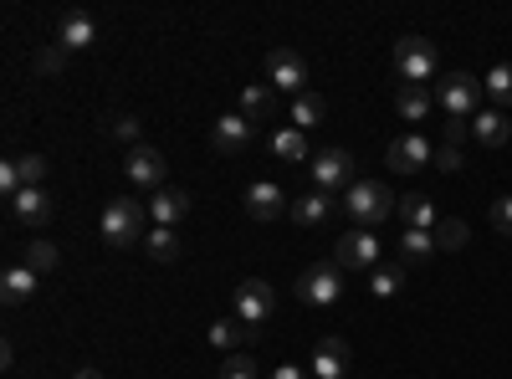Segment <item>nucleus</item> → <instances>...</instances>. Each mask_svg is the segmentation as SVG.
I'll list each match as a JSON object with an SVG mask.
<instances>
[{"instance_id": "5701e85b", "label": "nucleus", "mask_w": 512, "mask_h": 379, "mask_svg": "<svg viewBox=\"0 0 512 379\" xmlns=\"http://www.w3.org/2000/svg\"><path fill=\"white\" fill-rule=\"evenodd\" d=\"M31 292H36V272H31L26 262L6 267V277H0V298H6V303L16 308V303H26V298H31Z\"/></svg>"}, {"instance_id": "c9c22d12", "label": "nucleus", "mask_w": 512, "mask_h": 379, "mask_svg": "<svg viewBox=\"0 0 512 379\" xmlns=\"http://www.w3.org/2000/svg\"><path fill=\"white\" fill-rule=\"evenodd\" d=\"M487 221H492V231H497V236H512V195H502V200L487 210Z\"/></svg>"}, {"instance_id": "c85d7f7f", "label": "nucleus", "mask_w": 512, "mask_h": 379, "mask_svg": "<svg viewBox=\"0 0 512 379\" xmlns=\"http://www.w3.org/2000/svg\"><path fill=\"white\" fill-rule=\"evenodd\" d=\"M400 287H405V267H374L369 272V292H374V298H395Z\"/></svg>"}, {"instance_id": "39448f33", "label": "nucleus", "mask_w": 512, "mask_h": 379, "mask_svg": "<svg viewBox=\"0 0 512 379\" xmlns=\"http://www.w3.org/2000/svg\"><path fill=\"white\" fill-rule=\"evenodd\" d=\"M395 72H400V82L425 88V82L436 77V47L425 36H400L395 41Z\"/></svg>"}, {"instance_id": "a211bd4d", "label": "nucleus", "mask_w": 512, "mask_h": 379, "mask_svg": "<svg viewBox=\"0 0 512 379\" xmlns=\"http://www.w3.org/2000/svg\"><path fill=\"white\" fill-rule=\"evenodd\" d=\"M472 139H477V144H487V149H502V144L512 139V123H507V113L482 108V113L472 118Z\"/></svg>"}, {"instance_id": "2f4dec72", "label": "nucleus", "mask_w": 512, "mask_h": 379, "mask_svg": "<svg viewBox=\"0 0 512 379\" xmlns=\"http://www.w3.org/2000/svg\"><path fill=\"white\" fill-rule=\"evenodd\" d=\"M11 164H16V180H21V190L41 185V175H47V159H41V154H16Z\"/></svg>"}, {"instance_id": "6ab92c4d", "label": "nucleus", "mask_w": 512, "mask_h": 379, "mask_svg": "<svg viewBox=\"0 0 512 379\" xmlns=\"http://www.w3.org/2000/svg\"><path fill=\"white\" fill-rule=\"evenodd\" d=\"M395 216L405 221V231H436L441 216H436V205L425 200V195H400V210Z\"/></svg>"}, {"instance_id": "f03ea898", "label": "nucleus", "mask_w": 512, "mask_h": 379, "mask_svg": "<svg viewBox=\"0 0 512 379\" xmlns=\"http://www.w3.org/2000/svg\"><path fill=\"white\" fill-rule=\"evenodd\" d=\"M272 308H277V287H267L262 277H246L236 287V323L246 328V339H256V333L267 328Z\"/></svg>"}, {"instance_id": "aec40b11", "label": "nucleus", "mask_w": 512, "mask_h": 379, "mask_svg": "<svg viewBox=\"0 0 512 379\" xmlns=\"http://www.w3.org/2000/svg\"><path fill=\"white\" fill-rule=\"evenodd\" d=\"M287 216H292L297 226H323V221L333 216V195H328V190H313V195H303V200H292Z\"/></svg>"}, {"instance_id": "b1692460", "label": "nucleus", "mask_w": 512, "mask_h": 379, "mask_svg": "<svg viewBox=\"0 0 512 379\" xmlns=\"http://www.w3.org/2000/svg\"><path fill=\"white\" fill-rule=\"evenodd\" d=\"M272 154L277 159H287V164H303L308 159V134L303 129H292V123H287V129H272Z\"/></svg>"}, {"instance_id": "7ed1b4c3", "label": "nucleus", "mask_w": 512, "mask_h": 379, "mask_svg": "<svg viewBox=\"0 0 512 379\" xmlns=\"http://www.w3.org/2000/svg\"><path fill=\"white\" fill-rule=\"evenodd\" d=\"M103 236H108V246H134L144 236V205L128 195H113L103 205Z\"/></svg>"}, {"instance_id": "6e6552de", "label": "nucleus", "mask_w": 512, "mask_h": 379, "mask_svg": "<svg viewBox=\"0 0 512 379\" xmlns=\"http://www.w3.org/2000/svg\"><path fill=\"white\" fill-rule=\"evenodd\" d=\"M436 98H441V108H446L451 118L472 123V118H477V98H482V82H477L472 72H446Z\"/></svg>"}, {"instance_id": "a878e982", "label": "nucleus", "mask_w": 512, "mask_h": 379, "mask_svg": "<svg viewBox=\"0 0 512 379\" xmlns=\"http://www.w3.org/2000/svg\"><path fill=\"white\" fill-rule=\"evenodd\" d=\"M436 257V231H400V262H431Z\"/></svg>"}, {"instance_id": "e433bc0d", "label": "nucleus", "mask_w": 512, "mask_h": 379, "mask_svg": "<svg viewBox=\"0 0 512 379\" xmlns=\"http://www.w3.org/2000/svg\"><path fill=\"white\" fill-rule=\"evenodd\" d=\"M436 170H446V175L461 170V149H456V144H441V149H436Z\"/></svg>"}, {"instance_id": "f257e3e1", "label": "nucleus", "mask_w": 512, "mask_h": 379, "mask_svg": "<svg viewBox=\"0 0 512 379\" xmlns=\"http://www.w3.org/2000/svg\"><path fill=\"white\" fill-rule=\"evenodd\" d=\"M344 210L354 216V226H359V231H374L379 221H390V216H395L400 200H395V190H390V185H379V180H359V185H349V190H344Z\"/></svg>"}, {"instance_id": "0eeeda50", "label": "nucleus", "mask_w": 512, "mask_h": 379, "mask_svg": "<svg viewBox=\"0 0 512 379\" xmlns=\"http://www.w3.org/2000/svg\"><path fill=\"white\" fill-rule=\"evenodd\" d=\"M308 170H313L318 190H349V185H359V164H354L349 149H318Z\"/></svg>"}, {"instance_id": "ddd939ff", "label": "nucleus", "mask_w": 512, "mask_h": 379, "mask_svg": "<svg viewBox=\"0 0 512 379\" xmlns=\"http://www.w3.org/2000/svg\"><path fill=\"white\" fill-rule=\"evenodd\" d=\"M52 195L41 190V185H31V190H21V195H11V221L16 226H47L52 221Z\"/></svg>"}, {"instance_id": "423d86ee", "label": "nucleus", "mask_w": 512, "mask_h": 379, "mask_svg": "<svg viewBox=\"0 0 512 379\" xmlns=\"http://www.w3.org/2000/svg\"><path fill=\"white\" fill-rule=\"evenodd\" d=\"M308 77H313V72H308V57H303V52H292V47H272V52H267V82H272L277 93H297V98L313 93Z\"/></svg>"}, {"instance_id": "cd10ccee", "label": "nucleus", "mask_w": 512, "mask_h": 379, "mask_svg": "<svg viewBox=\"0 0 512 379\" xmlns=\"http://www.w3.org/2000/svg\"><path fill=\"white\" fill-rule=\"evenodd\" d=\"M482 93L492 98V103H502V108H512V62H497L487 77H482Z\"/></svg>"}, {"instance_id": "473e14b6", "label": "nucleus", "mask_w": 512, "mask_h": 379, "mask_svg": "<svg viewBox=\"0 0 512 379\" xmlns=\"http://www.w3.org/2000/svg\"><path fill=\"white\" fill-rule=\"evenodd\" d=\"M466 236H472V231H466V221H456V216H446V221L436 226V246H441V251H461Z\"/></svg>"}, {"instance_id": "412c9836", "label": "nucleus", "mask_w": 512, "mask_h": 379, "mask_svg": "<svg viewBox=\"0 0 512 379\" xmlns=\"http://www.w3.org/2000/svg\"><path fill=\"white\" fill-rule=\"evenodd\" d=\"M272 113H277V88H272V82H251V88L241 93V118L262 123V118H272Z\"/></svg>"}, {"instance_id": "4468645a", "label": "nucleus", "mask_w": 512, "mask_h": 379, "mask_svg": "<svg viewBox=\"0 0 512 379\" xmlns=\"http://www.w3.org/2000/svg\"><path fill=\"white\" fill-rule=\"evenodd\" d=\"M93 41H98V21L88 11H67L62 16V26H57V47L62 52H88Z\"/></svg>"}, {"instance_id": "9d476101", "label": "nucleus", "mask_w": 512, "mask_h": 379, "mask_svg": "<svg viewBox=\"0 0 512 379\" xmlns=\"http://www.w3.org/2000/svg\"><path fill=\"white\" fill-rule=\"evenodd\" d=\"M431 159H436V149H431V139H420V134H400L390 149H384V164H390V170H400V175L425 170Z\"/></svg>"}, {"instance_id": "58836bf2", "label": "nucleus", "mask_w": 512, "mask_h": 379, "mask_svg": "<svg viewBox=\"0 0 512 379\" xmlns=\"http://www.w3.org/2000/svg\"><path fill=\"white\" fill-rule=\"evenodd\" d=\"M466 134H472V123H461V118H451L446 129H441V144H461Z\"/></svg>"}, {"instance_id": "7c9ffc66", "label": "nucleus", "mask_w": 512, "mask_h": 379, "mask_svg": "<svg viewBox=\"0 0 512 379\" xmlns=\"http://www.w3.org/2000/svg\"><path fill=\"white\" fill-rule=\"evenodd\" d=\"M241 339H246V328H236V318H216V323H210V344H216V349L236 354Z\"/></svg>"}, {"instance_id": "393cba45", "label": "nucleus", "mask_w": 512, "mask_h": 379, "mask_svg": "<svg viewBox=\"0 0 512 379\" xmlns=\"http://www.w3.org/2000/svg\"><path fill=\"white\" fill-rule=\"evenodd\" d=\"M144 246H149V257H154V262H180V251H185L180 231H169V226H154V231L144 236Z\"/></svg>"}, {"instance_id": "79ce46f5", "label": "nucleus", "mask_w": 512, "mask_h": 379, "mask_svg": "<svg viewBox=\"0 0 512 379\" xmlns=\"http://www.w3.org/2000/svg\"><path fill=\"white\" fill-rule=\"evenodd\" d=\"M72 379H103V374H98V369H77Z\"/></svg>"}, {"instance_id": "bb28decb", "label": "nucleus", "mask_w": 512, "mask_h": 379, "mask_svg": "<svg viewBox=\"0 0 512 379\" xmlns=\"http://www.w3.org/2000/svg\"><path fill=\"white\" fill-rule=\"evenodd\" d=\"M323 113H328V108H323V98H318V93L292 98V129H303V134H308V129H318Z\"/></svg>"}, {"instance_id": "72a5a7b5", "label": "nucleus", "mask_w": 512, "mask_h": 379, "mask_svg": "<svg viewBox=\"0 0 512 379\" xmlns=\"http://www.w3.org/2000/svg\"><path fill=\"white\" fill-rule=\"evenodd\" d=\"M108 139H118V144H128V149L144 144V139H139V118H134V113H118V118H108Z\"/></svg>"}, {"instance_id": "1a4fd4ad", "label": "nucleus", "mask_w": 512, "mask_h": 379, "mask_svg": "<svg viewBox=\"0 0 512 379\" xmlns=\"http://www.w3.org/2000/svg\"><path fill=\"white\" fill-rule=\"evenodd\" d=\"M333 262L338 267H349V272H374L379 267V236L374 231H344L333 241Z\"/></svg>"}, {"instance_id": "4c0bfd02", "label": "nucleus", "mask_w": 512, "mask_h": 379, "mask_svg": "<svg viewBox=\"0 0 512 379\" xmlns=\"http://www.w3.org/2000/svg\"><path fill=\"white\" fill-rule=\"evenodd\" d=\"M36 72H47V77L62 72V47H47V52H41V57H36Z\"/></svg>"}, {"instance_id": "dca6fc26", "label": "nucleus", "mask_w": 512, "mask_h": 379, "mask_svg": "<svg viewBox=\"0 0 512 379\" xmlns=\"http://www.w3.org/2000/svg\"><path fill=\"white\" fill-rule=\"evenodd\" d=\"M190 210H195V200L185 190H154V200H149L154 226H169V231H175L180 221H190Z\"/></svg>"}, {"instance_id": "20e7f679", "label": "nucleus", "mask_w": 512, "mask_h": 379, "mask_svg": "<svg viewBox=\"0 0 512 379\" xmlns=\"http://www.w3.org/2000/svg\"><path fill=\"white\" fill-rule=\"evenodd\" d=\"M338 272H344L338 262L303 267V277H297V298H303L308 308H333L338 298H344V277H338Z\"/></svg>"}, {"instance_id": "c756f323", "label": "nucleus", "mask_w": 512, "mask_h": 379, "mask_svg": "<svg viewBox=\"0 0 512 379\" xmlns=\"http://www.w3.org/2000/svg\"><path fill=\"white\" fill-rule=\"evenodd\" d=\"M21 262L41 277V272H52V267H57V246H52V241H31V246L21 251Z\"/></svg>"}, {"instance_id": "f3484780", "label": "nucleus", "mask_w": 512, "mask_h": 379, "mask_svg": "<svg viewBox=\"0 0 512 379\" xmlns=\"http://www.w3.org/2000/svg\"><path fill=\"white\" fill-rule=\"evenodd\" d=\"M344 369H349V344H344V339H318V349H313V374H318V379H344Z\"/></svg>"}, {"instance_id": "9b49d317", "label": "nucleus", "mask_w": 512, "mask_h": 379, "mask_svg": "<svg viewBox=\"0 0 512 379\" xmlns=\"http://www.w3.org/2000/svg\"><path fill=\"white\" fill-rule=\"evenodd\" d=\"M123 175L134 180L139 190H164L159 185L164 180V154L154 144H134V149H128V159H123Z\"/></svg>"}, {"instance_id": "f704fd0d", "label": "nucleus", "mask_w": 512, "mask_h": 379, "mask_svg": "<svg viewBox=\"0 0 512 379\" xmlns=\"http://www.w3.org/2000/svg\"><path fill=\"white\" fill-rule=\"evenodd\" d=\"M221 379H256V359H251V354H226Z\"/></svg>"}, {"instance_id": "a19ab883", "label": "nucleus", "mask_w": 512, "mask_h": 379, "mask_svg": "<svg viewBox=\"0 0 512 379\" xmlns=\"http://www.w3.org/2000/svg\"><path fill=\"white\" fill-rule=\"evenodd\" d=\"M267 379H308V374H303V369H297V364H277V369H272Z\"/></svg>"}, {"instance_id": "f8f14e48", "label": "nucleus", "mask_w": 512, "mask_h": 379, "mask_svg": "<svg viewBox=\"0 0 512 379\" xmlns=\"http://www.w3.org/2000/svg\"><path fill=\"white\" fill-rule=\"evenodd\" d=\"M210 144H216V154H246L256 144V123L241 118V113H226V118H216V129H210Z\"/></svg>"}, {"instance_id": "2eb2a0df", "label": "nucleus", "mask_w": 512, "mask_h": 379, "mask_svg": "<svg viewBox=\"0 0 512 379\" xmlns=\"http://www.w3.org/2000/svg\"><path fill=\"white\" fill-rule=\"evenodd\" d=\"M246 210H251V221H277L282 210H292V205H287V195H282L277 180H256L246 190Z\"/></svg>"}, {"instance_id": "ea45409f", "label": "nucleus", "mask_w": 512, "mask_h": 379, "mask_svg": "<svg viewBox=\"0 0 512 379\" xmlns=\"http://www.w3.org/2000/svg\"><path fill=\"white\" fill-rule=\"evenodd\" d=\"M0 190H6V195H21V180H16V164H11V159L0 164Z\"/></svg>"}, {"instance_id": "4be33fe9", "label": "nucleus", "mask_w": 512, "mask_h": 379, "mask_svg": "<svg viewBox=\"0 0 512 379\" xmlns=\"http://www.w3.org/2000/svg\"><path fill=\"white\" fill-rule=\"evenodd\" d=\"M431 103H436V93H431V88H415V82H400L395 108H400V118H405V123H420L425 113H431Z\"/></svg>"}]
</instances>
